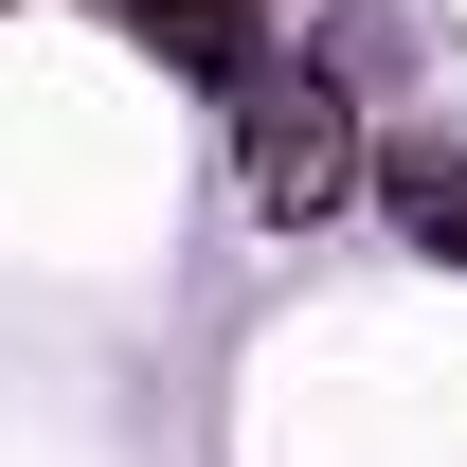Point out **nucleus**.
<instances>
[{
  "label": "nucleus",
  "instance_id": "nucleus-1",
  "mask_svg": "<svg viewBox=\"0 0 467 467\" xmlns=\"http://www.w3.org/2000/svg\"><path fill=\"white\" fill-rule=\"evenodd\" d=\"M234 162H252V216H342L359 180V109L324 72H234Z\"/></svg>",
  "mask_w": 467,
  "mask_h": 467
},
{
  "label": "nucleus",
  "instance_id": "nucleus-2",
  "mask_svg": "<svg viewBox=\"0 0 467 467\" xmlns=\"http://www.w3.org/2000/svg\"><path fill=\"white\" fill-rule=\"evenodd\" d=\"M109 18L144 36V55H180V72H234V36H252L234 0H109Z\"/></svg>",
  "mask_w": 467,
  "mask_h": 467
},
{
  "label": "nucleus",
  "instance_id": "nucleus-3",
  "mask_svg": "<svg viewBox=\"0 0 467 467\" xmlns=\"http://www.w3.org/2000/svg\"><path fill=\"white\" fill-rule=\"evenodd\" d=\"M378 180H396V216L431 234V252H467V162H450V144H396Z\"/></svg>",
  "mask_w": 467,
  "mask_h": 467
}]
</instances>
